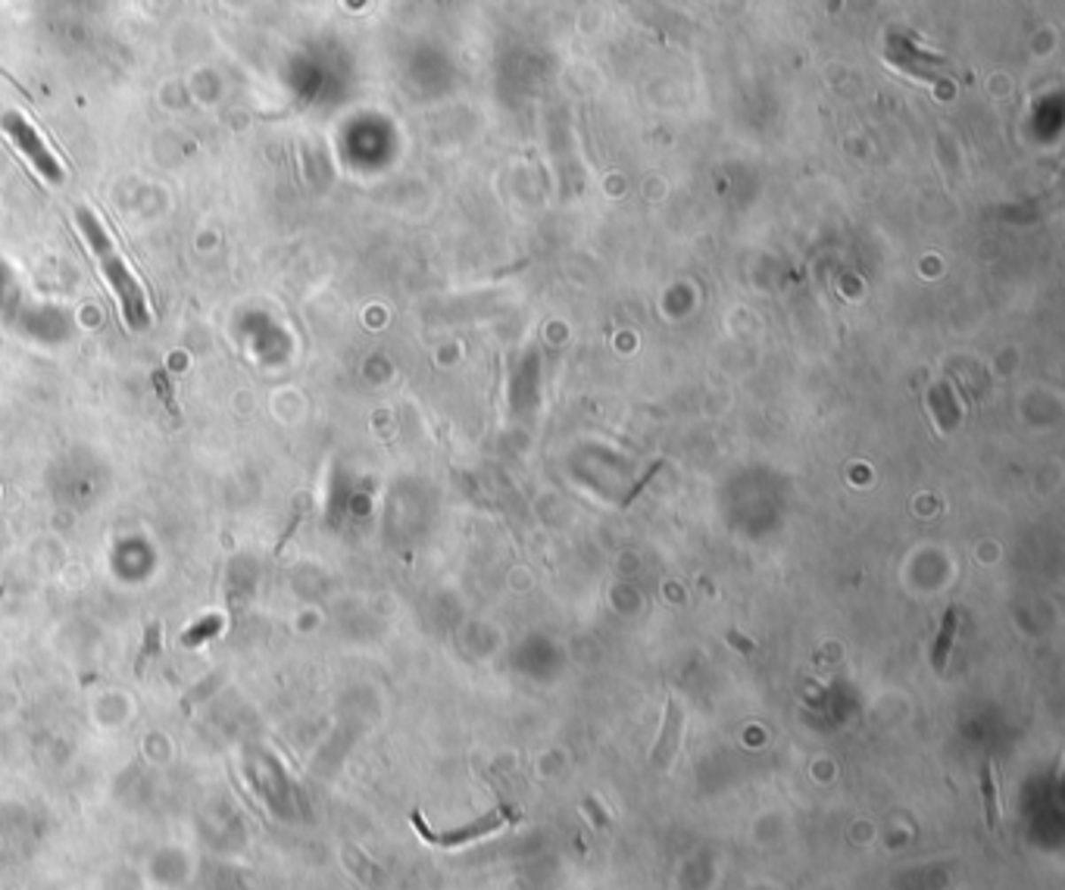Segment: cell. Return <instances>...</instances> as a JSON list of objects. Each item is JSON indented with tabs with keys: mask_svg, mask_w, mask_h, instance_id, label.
I'll return each mask as SVG.
<instances>
[{
	"mask_svg": "<svg viewBox=\"0 0 1065 890\" xmlns=\"http://www.w3.org/2000/svg\"><path fill=\"white\" fill-rule=\"evenodd\" d=\"M75 219H79L81 231H85L88 247H91L94 257H97L100 269H104V275L110 278V284H113L116 297H120L122 316H126V322L132 325V329H144V325L150 322L144 288H141L138 278H135L132 269L126 266V259H122L120 251L113 247V241H110V235H106L104 222H100V219L94 216V213L88 210V206H81V210L75 213Z\"/></svg>",
	"mask_w": 1065,
	"mask_h": 890,
	"instance_id": "6da1fadb",
	"label": "cell"
},
{
	"mask_svg": "<svg viewBox=\"0 0 1065 890\" xmlns=\"http://www.w3.org/2000/svg\"><path fill=\"white\" fill-rule=\"evenodd\" d=\"M682 725H684V712L678 706L675 697L666 700V716H662V728H660V738H656V747H653V769H668L672 759L678 753V744H682Z\"/></svg>",
	"mask_w": 1065,
	"mask_h": 890,
	"instance_id": "277c9868",
	"label": "cell"
},
{
	"mask_svg": "<svg viewBox=\"0 0 1065 890\" xmlns=\"http://www.w3.org/2000/svg\"><path fill=\"white\" fill-rule=\"evenodd\" d=\"M0 128H4V132H7L10 138L16 141V147H19V151L26 153L28 159H32V166L41 172V175L47 178V182H53V185H60L63 178H66V172H63L60 159H57L50 151H47V144L41 141V135L35 132L32 122H28V119L22 116V112H4V116H0Z\"/></svg>",
	"mask_w": 1065,
	"mask_h": 890,
	"instance_id": "7a4b0ae2",
	"label": "cell"
},
{
	"mask_svg": "<svg viewBox=\"0 0 1065 890\" xmlns=\"http://www.w3.org/2000/svg\"><path fill=\"white\" fill-rule=\"evenodd\" d=\"M728 640H731V644H735L737 650H744V653H750V650H753V644H750V640H744V638H737V631H731V634H728Z\"/></svg>",
	"mask_w": 1065,
	"mask_h": 890,
	"instance_id": "8fae6325",
	"label": "cell"
},
{
	"mask_svg": "<svg viewBox=\"0 0 1065 890\" xmlns=\"http://www.w3.org/2000/svg\"><path fill=\"white\" fill-rule=\"evenodd\" d=\"M662 466H666V462H662V460H656V462H653V466H650V468H647V472H644V478H641V482H637V484H635V488H631V491H629V497H625V500H622V507H629V503H631V500H637V497H641V491H644V488H647V484H650V482H653V478H656V472H660V468H662Z\"/></svg>",
	"mask_w": 1065,
	"mask_h": 890,
	"instance_id": "ba28073f",
	"label": "cell"
},
{
	"mask_svg": "<svg viewBox=\"0 0 1065 890\" xmlns=\"http://www.w3.org/2000/svg\"><path fill=\"white\" fill-rule=\"evenodd\" d=\"M956 628H960V609L950 607L944 613V622H940V631H938V640H934V650H931V669L934 672H944L946 669V656L953 650V638H956Z\"/></svg>",
	"mask_w": 1065,
	"mask_h": 890,
	"instance_id": "5b68a950",
	"label": "cell"
},
{
	"mask_svg": "<svg viewBox=\"0 0 1065 890\" xmlns=\"http://www.w3.org/2000/svg\"><path fill=\"white\" fill-rule=\"evenodd\" d=\"M219 628V619H206V625H200V628H194L191 634H188L185 638V644H194V640L197 638H206V634H212Z\"/></svg>",
	"mask_w": 1065,
	"mask_h": 890,
	"instance_id": "9c48e42d",
	"label": "cell"
},
{
	"mask_svg": "<svg viewBox=\"0 0 1065 890\" xmlns=\"http://www.w3.org/2000/svg\"><path fill=\"white\" fill-rule=\"evenodd\" d=\"M928 400H931V413H934V419H938L940 429L944 431L956 429V422H960V409L953 406L950 388H946V384H934Z\"/></svg>",
	"mask_w": 1065,
	"mask_h": 890,
	"instance_id": "8992f818",
	"label": "cell"
},
{
	"mask_svg": "<svg viewBox=\"0 0 1065 890\" xmlns=\"http://www.w3.org/2000/svg\"><path fill=\"white\" fill-rule=\"evenodd\" d=\"M513 818H519V812H513V809H494V812H488V816L475 818L472 824H466V828L447 831V834H431V831L425 828L422 816H419V812H413V824L419 828V834H422V838L428 840V844H437V847H459V844H469V840L484 838V834L497 831L503 822H513Z\"/></svg>",
	"mask_w": 1065,
	"mask_h": 890,
	"instance_id": "3957f363",
	"label": "cell"
},
{
	"mask_svg": "<svg viewBox=\"0 0 1065 890\" xmlns=\"http://www.w3.org/2000/svg\"><path fill=\"white\" fill-rule=\"evenodd\" d=\"M584 809H588V816H594V822L600 824V828H606V816H603L600 812V806H597V800H584Z\"/></svg>",
	"mask_w": 1065,
	"mask_h": 890,
	"instance_id": "30bf717a",
	"label": "cell"
},
{
	"mask_svg": "<svg viewBox=\"0 0 1065 890\" xmlns=\"http://www.w3.org/2000/svg\"><path fill=\"white\" fill-rule=\"evenodd\" d=\"M981 800H984V822L987 828H997L999 824V793H997V778H993V765H981Z\"/></svg>",
	"mask_w": 1065,
	"mask_h": 890,
	"instance_id": "52a82bcc",
	"label": "cell"
}]
</instances>
